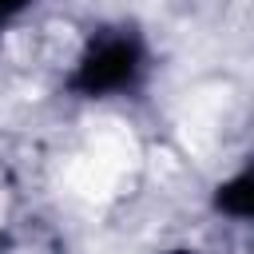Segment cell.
Wrapping results in <instances>:
<instances>
[{"label":"cell","mask_w":254,"mask_h":254,"mask_svg":"<svg viewBox=\"0 0 254 254\" xmlns=\"http://www.w3.org/2000/svg\"><path fill=\"white\" fill-rule=\"evenodd\" d=\"M139 71V44L131 36H107L99 40L75 67V91L83 95H107L135 79Z\"/></svg>","instance_id":"1"},{"label":"cell","mask_w":254,"mask_h":254,"mask_svg":"<svg viewBox=\"0 0 254 254\" xmlns=\"http://www.w3.org/2000/svg\"><path fill=\"white\" fill-rule=\"evenodd\" d=\"M218 202H222V210H230V214H250V202H254L250 175H238L234 183H226L222 194H218Z\"/></svg>","instance_id":"2"},{"label":"cell","mask_w":254,"mask_h":254,"mask_svg":"<svg viewBox=\"0 0 254 254\" xmlns=\"http://www.w3.org/2000/svg\"><path fill=\"white\" fill-rule=\"evenodd\" d=\"M20 8H24V0H0V20L12 16V12H20Z\"/></svg>","instance_id":"3"}]
</instances>
